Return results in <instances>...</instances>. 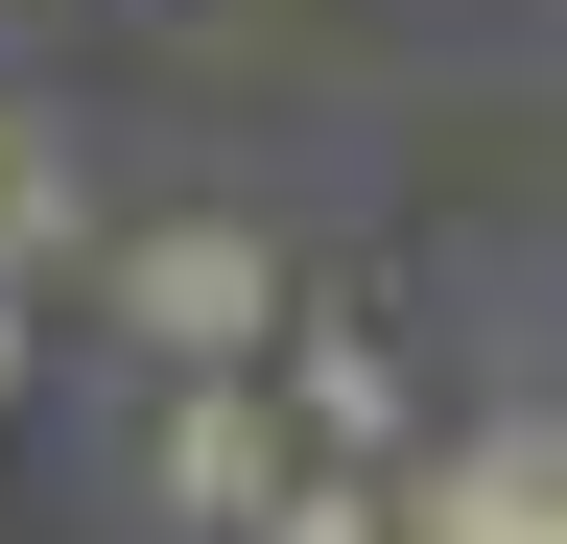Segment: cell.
Listing matches in <instances>:
<instances>
[{
  "mask_svg": "<svg viewBox=\"0 0 567 544\" xmlns=\"http://www.w3.org/2000/svg\"><path fill=\"white\" fill-rule=\"evenodd\" d=\"M95 308H118V356H166V379H260L308 285H284L260 214H95Z\"/></svg>",
  "mask_w": 567,
  "mask_h": 544,
  "instance_id": "6da1fadb",
  "label": "cell"
},
{
  "mask_svg": "<svg viewBox=\"0 0 567 544\" xmlns=\"http://www.w3.org/2000/svg\"><path fill=\"white\" fill-rule=\"evenodd\" d=\"M379 521H402V544H567V450H544V402L425 427V450L379 473Z\"/></svg>",
  "mask_w": 567,
  "mask_h": 544,
  "instance_id": "7a4b0ae2",
  "label": "cell"
},
{
  "mask_svg": "<svg viewBox=\"0 0 567 544\" xmlns=\"http://www.w3.org/2000/svg\"><path fill=\"white\" fill-rule=\"evenodd\" d=\"M284 473H308V450H284L260 379H166V427H142V521H166V544H260Z\"/></svg>",
  "mask_w": 567,
  "mask_h": 544,
  "instance_id": "3957f363",
  "label": "cell"
},
{
  "mask_svg": "<svg viewBox=\"0 0 567 544\" xmlns=\"http://www.w3.org/2000/svg\"><path fill=\"white\" fill-rule=\"evenodd\" d=\"M260 402H284V450H308V473H402V450H425V379L379 356V331H308V308H284Z\"/></svg>",
  "mask_w": 567,
  "mask_h": 544,
  "instance_id": "277c9868",
  "label": "cell"
},
{
  "mask_svg": "<svg viewBox=\"0 0 567 544\" xmlns=\"http://www.w3.org/2000/svg\"><path fill=\"white\" fill-rule=\"evenodd\" d=\"M260 544H402V521H379V473H284V497H260Z\"/></svg>",
  "mask_w": 567,
  "mask_h": 544,
  "instance_id": "5b68a950",
  "label": "cell"
},
{
  "mask_svg": "<svg viewBox=\"0 0 567 544\" xmlns=\"http://www.w3.org/2000/svg\"><path fill=\"white\" fill-rule=\"evenodd\" d=\"M24 402H48V308L0 285V427H24Z\"/></svg>",
  "mask_w": 567,
  "mask_h": 544,
  "instance_id": "8992f818",
  "label": "cell"
}]
</instances>
